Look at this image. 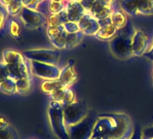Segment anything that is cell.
I'll use <instances>...</instances> for the list:
<instances>
[{"instance_id":"9","label":"cell","mask_w":153,"mask_h":139,"mask_svg":"<svg viewBox=\"0 0 153 139\" xmlns=\"http://www.w3.org/2000/svg\"><path fill=\"white\" fill-rule=\"evenodd\" d=\"M19 17L25 26L29 29H37L43 26L44 25H47L46 16L36 10H33L25 7L20 13Z\"/></svg>"},{"instance_id":"27","label":"cell","mask_w":153,"mask_h":139,"mask_svg":"<svg viewBox=\"0 0 153 139\" xmlns=\"http://www.w3.org/2000/svg\"><path fill=\"white\" fill-rule=\"evenodd\" d=\"M0 139H19L17 132L11 126L0 128Z\"/></svg>"},{"instance_id":"40","label":"cell","mask_w":153,"mask_h":139,"mask_svg":"<svg viewBox=\"0 0 153 139\" xmlns=\"http://www.w3.org/2000/svg\"><path fill=\"white\" fill-rule=\"evenodd\" d=\"M71 1H78V2H81L82 0H65V2H71Z\"/></svg>"},{"instance_id":"12","label":"cell","mask_w":153,"mask_h":139,"mask_svg":"<svg viewBox=\"0 0 153 139\" xmlns=\"http://www.w3.org/2000/svg\"><path fill=\"white\" fill-rule=\"evenodd\" d=\"M78 25L79 26L80 31L85 35H89V36L93 35V36H95V34L100 29V25L98 24L97 19H96L94 16H92L88 12L79 21Z\"/></svg>"},{"instance_id":"41","label":"cell","mask_w":153,"mask_h":139,"mask_svg":"<svg viewBox=\"0 0 153 139\" xmlns=\"http://www.w3.org/2000/svg\"><path fill=\"white\" fill-rule=\"evenodd\" d=\"M139 136H140V135H139ZM139 136H137V135H132V137H131V139H139Z\"/></svg>"},{"instance_id":"39","label":"cell","mask_w":153,"mask_h":139,"mask_svg":"<svg viewBox=\"0 0 153 139\" xmlns=\"http://www.w3.org/2000/svg\"><path fill=\"white\" fill-rule=\"evenodd\" d=\"M32 1H33V0H22L23 5H24V7H29V6L31 5Z\"/></svg>"},{"instance_id":"2","label":"cell","mask_w":153,"mask_h":139,"mask_svg":"<svg viewBox=\"0 0 153 139\" xmlns=\"http://www.w3.org/2000/svg\"><path fill=\"white\" fill-rule=\"evenodd\" d=\"M2 61L7 64L9 70L10 78L16 81L23 78L32 77L30 62L25 55L16 50L7 49L2 52Z\"/></svg>"},{"instance_id":"38","label":"cell","mask_w":153,"mask_h":139,"mask_svg":"<svg viewBox=\"0 0 153 139\" xmlns=\"http://www.w3.org/2000/svg\"><path fill=\"white\" fill-rule=\"evenodd\" d=\"M14 0H0V6H2L4 7H7V6H9Z\"/></svg>"},{"instance_id":"19","label":"cell","mask_w":153,"mask_h":139,"mask_svg":"<svg viewBox=\"0 0 153 139\" xmlns=\"http://www.w3.org/2000/svg\"><path fill=\"white\" fill-rule=\"evenodd\" d=\"M65 9L59 14H51L47 16V26H60L68 22Z\"/></svg>"},{"instance_id":"10","label":"cell","mask_w":153,"mask_h":139,"mask_svg":"<svg viewBox=\"0 0 153 139\" xmlns=\"http://www.w3.org/2000/svg\"><path fill=\"white\" fill-rule=\"evenodd\" d=\"M152 40L142 31L135 29L131 37V52L132 56H143L150 48Z\"/></svg>"},{"instance_id":"18","label":"cell","mask_w":153,"mask_h":139,"mask_svg":"<svg viewBox=\"0 0 153 139\" xmlns=\"http://www.w3.org/2000/svg\"><path fill=\"white\" fill-rule=\"evenodd\" d=\"M62 87H65L59 79L57 80H44L40 84V90L42 93L46 95H51L52 92L57 90L58 89H60Z\"/></svg>"},{"instance_id":"29","label":"cell","mask_w":153,"mask_h":139,"mask_svg":"<svg viewBox=\"0 0 153 139\" xmlns=\"http://www.w3.org/2000/svg\"><path fill=\"white\" fill-rule=\"evenodd\" d=\"M63 30H64L63 25H60V26H47L46 34H47V36L49 37V39L51 40V39L55 38L56 36H58Z\"/></svg>"},{"instance_id":"5","label":"cell","mask_w":153,"mask_h":139,"mask_svg":"<svg viewBox=\"0 0 153 139\" xmlns=\"http://www.w3.org/2000/svg\"><path fill=\"white\" fill-rule=\"evenodd\" d=\"M88 107L85 102L75 101L72 104L63 106V115L67 127L83 120L88 115Z\"/></svg>"},{"instance_id":"8","label":"cell","mask_w":153,"mask_h":139,"mask_svg":"<svg viewBox=\"0 0 153 139\" xmlns=\"http://www.w3.org/2000/svg\"><path fill=\"white\" fill-rule=\"evenodd\" d=\"M32 74L44 80H57L60 74V69L57 65L29 61Z\"/></svg>"},{"instance_id":"7","label":"cell","mask_w":153,"mask_h":139,"mask_svg":"<svg viewBox=\"0 0 153 139\" xmlns=\"http://www.w3.org/2000/svg\"><path fill=\"white\" fill-rule=\"evenodd\" d=\"M25 57L28 61H35L39 62H44L56 65L59 59V52L58 49L49 48H38L27 50L23 52Z\"/></svg>"},{"instance_id":"6","label":"cell","mask_w":153,"mask_h":139,"mask_svg":"<svg viewBox=\"0 0 153 139\" xmlns=\"http://www.w3.org/2000/svg\"><path fill=\"white\" fill-rule=\"evenodd\" d=\"M97 117L87 116L83 120L73 126H68L70 139H91Z\"/></svg>"},{"instance_id":"30","label":"cell","mask_w":153,"mask_h":139,"mask_svg":"<svg viewBox=\"0 0 153 139\" xmlns=\"http://www.w3.org/2000/svg\"><path fill=\"white\" fill-rule=\"evenodd\" d=\"M9 78H10V73H9L8 67L5 62L0 61V83L4 82Z\"/></svg>"},{"instance_id":"46","label":"cell","mask_w":153,"mask_h":139,"mask_svg":"<svg viewBox=\"0 0 153 139\" xmlns=\"http://www.w3.org/2000/svg\"><path fill=\"white\" fill-rule=\"evenodd\" d=\"M152 85H153V80H152Z\"/></svg>"},{"instance_id":"43","label":"cell","mask_w":153,"mask_h":139,"mask_svg":"<svg viewBox=\"0 0 153 139\" xmlns=\"http://www.w3.org/2000/svg\"><path fill=\"white\" fill-rule=\"evenodd\" d=\"M52 1H56V2H65V0H52Z\"/></svg>"},{"instance_id":"22","label":"cell","mask_w":153,"mask_h":139,"mask_svg":"<svg viewBox=\"0 0 153 139\" xmlns=\"http://www.w3.org/2000/svg\"><path fill=\"white\" fill-rule=\"evenodd\" d=\"M0 91L6 95H14L17 93L16 82L15 80L9 78L4 82L0 83Z\"/></svg>"},{"instance_id":"28","label":"cell","mask_w":153,"mask_h":139,"mask_svg":"<svg viewBox=\"0 0 153 139\" xmlns=\"http://www.w3.org/2000/svg\"><path fill=\"white\" fill-rule=\"evenodd\" d=\"M66 2H56L52 0H48L47 2V10L49 15L51 14H59L65 9Z\"/></svg>"},{"instance_id":"31","label":"cell","mask_w":153,"mask_h":139,"mask_svg":"<svg viewBox=\"0 0 153 139\" xmlns=\"http://www.w3.org/2000/svg\"><path fill=\"white\" fill-rule=\"evenodd\" d=\"M64 29L68 34H74V33H78L80 32L79 26L78 25V23H75V22H71V21H68L66 22L64 25Z\"/></svg>"},{"instance_id":"17","label":"cell","mask_w":153,"mask_h":139,"mask_svg":"<svg viewBox=\"0 0 153 139\" xmlns=\"http://www.w3.org/2000/svg\"><path fill=\"white\" fill-rule=\"evenodd\" d=\"M110 19L112 22V25H114L118 30L123 28L127 25V17L126 14L121 9L117 7H114V10L110 16Z\"/></svg>"},{"instance_id":"11","label":"cell","mask_w":153,"mask_h":139,"mask_svg":"<svg viewBox=\"0 0 153 139\" xmlns=\"http://www.w3.org/2000/svg\"><path fill=\"white\" fill-rule=\"evenodd\" d=\"M114 7V4L113 5L107 1H105V0H100V1L95 2L87 12L89 13L96 19L100 20L110 17Z\"/></svg>"},{"instance_id":"15","label":"cell","mask_w":153,"mask_h":139,"mask_svg":"<svg viewBox=\"0 0 153 139\" xmlns=\"http://www.w3.org/2000/svg\"><path fill=\"white\" fill-rule=\"evenodd\" d=\"M59 80L65 87H70L78 80V74H76L74 69L73 61H69L68 65L60 69V74Z\"/></svg>"},{"instance_id":"25","label":"cell","mask_w":153,"mask_h":139,"mask_svg":"<svg viewBox=\"0 0 153 139\" xmlns=\"http://www.w3.org/2000/svg\"><path fill=\"white\" fill-rule=\"evenodd\" d=\"M24 7H25L23 5L22 0H14L9 6L6 7V9L8 16H10L11 17H16L20 15Z\"/></svg>"},{"instance_id":"37","label":"cell","mask_w":153,"mask_h":139,"mask_svg":"<svg viewBox=\"0 0 153 139\" xmlns=\"http://www.w3.org/2000/svg\"><path fill=\"white\" fill-rule=\"evenodd\" d=\"M9 125H10V124H9L8 120H7L5 117L0 116V128L6 127V126H9Z\"/></svg>"},{"instance_id":"34","label":"cell","mask_w":153,"mask_h":139,"mask_svg":"<svg viewBox=\"0 0 153 139\" xmlns=\"http://www.w3.org/2000/svg\"><path fill=\"white\" fill-rule=\"evenodd\" d=\"M97 1H100V0H82V1H81V4L84 6V7H85L86 10L88 11V10L91 7V6H92L95 2H97ZM105 1H107V2H109V3H111V4H115V0H105Z\"/></svg>"},{"instance_id":"33","label":"cell","mask_w":153,"mask_h":139,"mask_svg":"<svg viewBox=\"0 0 153 139\" xmlns=\"http://www.w3.org/2000/svg\"><path fill=\"white\" fill-rule=\"evenodd\" d=\"M141 136L144 139H153V125L145 127L142 130Z\"/></svg>"},{"instance_id":"32","label":"cell","mask_w":153,"mask_h":139,"mask_svg":"<svg viewBox=\"0 0 153 139\" xmlns=\"http://www.w3.org/2000/svg\"><path fill=\"white\" fill-rule=\"evenodd\" d=\"M7 9L6 7L0 6V31H1L5 25V23H6V20L7 18Z\"/></svg>"},{"instance_id":"3","label":"cell","mask_w":153,"mask_h":139,"mask_svg":"<svg viewBox=\"0 0 153 139\" xmlns=\"http://www.w3.org/2000/svg\"><path fill=\"white\" fill-rule=\"evenodd\" d=\"M135 28L131 23L119 29L117 34L110 41V50L114 56L120 59H126L132 56L131 52V37Z\"/></svg>"},{"instance_id":"23","label":"cell","mask_w":153,"mask_h":139,"mask_svg":"<svg viewBox=\"0 0 153 139\" xmlns=\"http://www.w3.org/2000/svg\"><path fill=\"white\" fill-rule=\"evenodd\" d=\"M84 34L80 31L74 34H68L67 36V43H66V49H72L79 45L80 42L82 41L84 37Z\"/></svg>"},{"instance_id":"35","label":"cell","mask_w":153,"mask_h":139,"mask_svg":"<svg viewBox=\"0 0 153 139\" xmlns=\"http://www.w3.org/2000/svg\"><path fill=\"white\" fill-rule=\"evenodd\" d=\"M97 21H98V24H99L100 27L105 26V25H108L112 24L110 17H107V18H105V19H100V20H97Z\"/></svg>"},{"instance_id":"20","label":"cell","mask_w":153,"mask_h":139,"mask_svg":"<svg viewBox=\"0 0 153 139\" xmlns=\"http://www.w3.org/2000/svg\"><path fill=\"white\" fill-rule=\"evenodd\" d=\"M138 14L142 16H152L153 0H138Z\"/></svg>"},{"instance_id":"14","label":"cell","mask_w":153,"mask_h":139,"mask_svg":"<svg viewBox=\"0 0 153 139\" xmlns=\"http://www.w3.org/2000/svg\"><path fill=\"white\" fill-rule=\"evenodd\" d=\"M50 98L51 100L58 101L63 106L72 104L76 100L75 92L69 87H62L58 89L50 95Z\"/></svg>"},{"instance_id":"1","label":"cell","mask_w":153,"mask_h":139,"mask_svg":"<svg viewBox=\"0 0 153 139\" xmlns=\"http://www.w3.org/2000/svg\"><path fill=\"white\" fill-rule=\"evenodd\" d=\"M134 128L131 117L125 113H105L97 116L92 137L106 139H131Z\"/></svg>"},{"instance_id":"42","label":"cell","mask_w":153,"mask_h":139,"mask_svg":"<svg viewBox=\"0 0 153 139\" xmlns=\"http://www.w3.org/2000/svg\"><path fill=\"white\" fill-rule=\"evenodd\" d=\"M91 139H106V138H104V137H92Z\"/></svg>"},{"instance_id":"36","label":"cell","mask_w":153,"mask_h":139,"mask_svg":"<svg viewBox=\"0 0 153 139\" xmlns=\"http://www.w3.org/2000/svg\"><path fill=\"white\" fill-rule=\"evenodd\" d=\"M145 57H147L148 59H149L150 61H153V39H152V43H151V46L150 48L149 49V51L144 54Z\"/></svg>"},{"instance_id":"13","label":"cell","mask_w":153,"mask_h":139,"mask_svg":"<svg viewBox=\"0 0 153 139\" xmlns=\"http://www.w3.org/2000/svg\"><path fill=\"white\" fill-rule=\"evenodd\" d=\"M65 11L68 16V20L75 23H79L82 16L87 13L86 8L81 4V2L78 1L66 2Z\"/></svg>"},{"instance_id":"26","label":"cell","mask_w":153,"mask_h":139,"mask_svg":"<svg viewBox=\"0 0 153 139\" xmlns=\"http://www.w3.org/2000/svg\"><path fill=\"white\" fill-rule=\"evenodd\" d=\"M67 36H68V33L65 31V29L55 38L50 40L52 46L55 49L60 50V49H66V43H67Z\"/></svg>"},{"instance_id":"4","label":"cell","mask_w":153,"mask_h":139,"mask_svg":"<svg viewBox=\"0 0 153 139\" xmlns=\"http://www.w3.org/2000/svg\"><path fill=\"white\" fill-rule=\"evenodd\" d=\"M48 117L53 134L59 139H70L63 115V105L51 100L48 108Z\"/></svg>"},{"instance_id":"16","label":"cell","mask_w":153,"mask_h":139,"mask_svg":"<svg viewBox=\"0 0 153 139\" xmlns=\"http://www.w3.org/2000/svg\"><path fill=\"white\" fill-rule=\"evenodd\" d=\"M118 29L114 25H108L105 26L100 27L98 32L95 34V37L100 41H108L110 42L112 39L115 37L117 34Z\"/></svg>"},{"instance_id":"44","label":"cell","mask_w":153,"mask_h":139,"mask_svg":"<svg viewBox=\"0 0 153 139\" xmlns=\"http://www.w3.org/2000/svg\"><path fill=\"white\" fill-rule=\"evenodd\" d=\"M139 139H144V138H142V136H141V135H140V136H139Z\"/></svg>"},{"instance_id":"45","label":"cell","mask_w":153,"mask_h":139,"mask_svg":"<svg viewBox=\"0 0 153 139\" xmlns=\"http://www.w3.org/2000/svg\"><path fill=\"white\" fill-rule=\"evenodd\" d=\"M152 80H153V69H152Z\"/></svg>"},{"instance_id":"21","label":"cell","mask_w":153,"mask_h":139,"mask_svg":"<svg viewBox=\"0 0 153 139\" xmlns=\"http://www.w3.org/2000/svg\"><path fill=\"white\" fill-rule=\"evenodd\" d=\"M16 90L17 93L21 95L27 94L32 90V77L30 78H23L16 81Z\"/></svg>"},{"instance_id":"24","label":"cell","mask_w":153,"mask_h":139,"mask_svg":"<svg viewBox=\"0 0 153 139\" xmlns=\"http://www.w3.org/2000/svg\"><path fill=\"white\" fill-rule=\"evenodd\" d=\"M8 32L11 37L16 40L20 39L21 37V26L18 21H16L14 17H11L8 20Z\"/></svg>"}]
</instances>
